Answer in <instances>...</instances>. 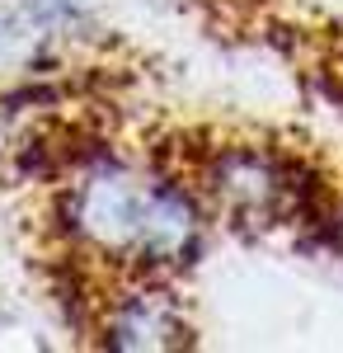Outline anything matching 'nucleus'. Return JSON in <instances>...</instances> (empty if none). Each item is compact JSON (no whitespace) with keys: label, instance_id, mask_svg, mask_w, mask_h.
Masks as SVG:
<instances>
[{"label":"nucleus","instance_id":"nucleus-1","mask_svg":"<svg viewBox=\"0 0 343 353\" xmlns=\"http://www.w3.org/2000/svg\"><path fill=\"white\" fill-rule=\"evenodd\" d=\"M80 226L113 250H136L146 259L179 254L193 236V212L174 189L141 184L123 170H99L80 189Z\"/></svg>","mask_w":343,"mask_h":353}]
</instances>
